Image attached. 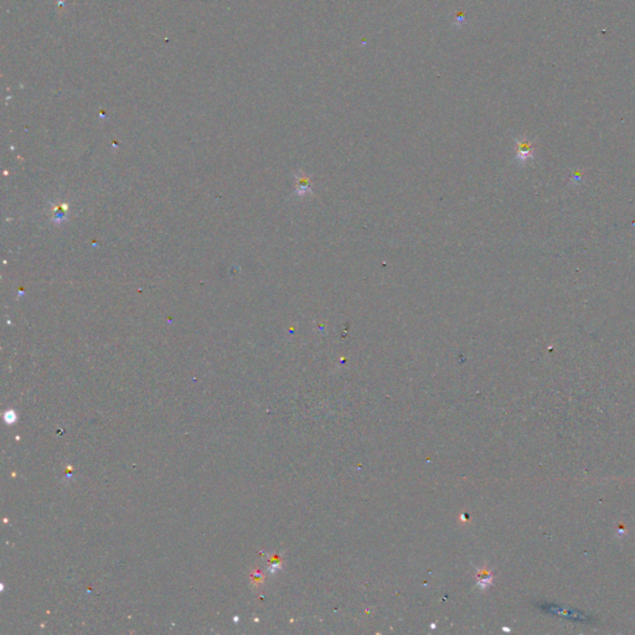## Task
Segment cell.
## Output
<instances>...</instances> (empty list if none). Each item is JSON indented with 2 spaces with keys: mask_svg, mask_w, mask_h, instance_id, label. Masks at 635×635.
I'll return each mask as SVG.
<instances>
[{
  "mask_svg": "<svg viewBox=\"0 0 635 635\" xmlns=\"http://www.w3.org/2000/svg\"><path fill=\"white\" fill-rule=\"evenodd\" d=\"M297 193L301 195V197H304L305 194L311 193V183H309V180L304 175H301V177L298 178Z\"/></svg>",
  "mask_w": 635,
  "mask_h": 635,
  "instance_id": "cell-1",
  "label": "cell"
}]
</instances>
